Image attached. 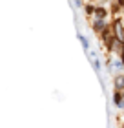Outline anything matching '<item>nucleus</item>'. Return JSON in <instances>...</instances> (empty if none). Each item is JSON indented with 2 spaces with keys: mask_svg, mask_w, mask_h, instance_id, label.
<instances>
[{
  "mask_svg": "<svg viewBox=\"0 0 124 128\" xmlns=\"http://www.w3.org/2000/svg\"><path fill=\"white\" fill-rule=\"evenodd\" d=\"M111 68H113V71H117V70H120V62H117V60H113V62H111Z\"/></svg>",
  "mask_w": 124,
  "mask_h": 128,
  "instance_id": "1",
  "label": "nucleus"
},
{
  "mask_svg": "<svg viewBox=\"0 0 124 128\" xmlns=\"http://www.w3.org/2000/svg\"><path fill=\"white\" fill-rule=\"evenodd\" d=\"M104 15H106L104 9H97V17H99V18H104Z\"/></svg>",
  "mask_w": 124,
  "mask_h": 128,
  "instance_id": "2",
  "label": "nucleus"
},
{
  "mask_svg": "<svg viewBox=\"0 0 124 128\" xmlns=\"http://www.w3.org/2000/svg\"><path fill=\"white\" fill-rule=\"evenodd\" d=\"M115 104H122V99H120L119 93H115Z\"/></svg>",
  "mask_w": 124,
  "mask_h": 128,
  "instance_id": "3",
  "label": "nucleus"
},
{
  "mask_svg": "<svg viewBox=\"0 0 124 128\" xmlns=\"http://www.w3.org/2000/svg\"><path fill=\"white\" fill-rule=\"evenodd\" d=\"M95 28H97V29H102V28H104V24H102L100 20H97V22H95Z\"/></svg>",
  "mask_w": 124,
  "mask_h": 128,
  "instance_id": "4",
  "label": "nucleus"
},
{
  "mask_svg": "<svg viewBox=\"0 0 124 128\" xmlns=\"http://www.w3.org/2000/svg\"><path fill=\"white\" fill-rule=\"evenodd\" d=\"M80 38V42H82V46H84V48H86V50H88V40H86V38H84V37H79Z\"/></svg>",
  "mask_w": 124,
  "mask_h": 128,
  "instance_id": "5",
  "label": "nucleus"
},
{
  "mask_svg": "<svg viewBox=\"0 0 124 128\" xmlns=\"http://www.w3.org/2000/svg\"><path fill=\"white\" fill-rule=\"evenodd\" d=\"M117 86H119V88L124 86V79H119V81H117Z\"/></svg>",
  "mask_w": 124,
  "mask_h": 128,
  "instance_id": "6",
  "label": "nucleus"
},
{
  "mask_svg": "<svg viewBox=\"0 0 124 128\" xmlns=\"http://www.w3.org/2000/svg\"><path fill=\"white\" fill-rule=\"evenodd\" d=\"M119 2H120V4H122V6H124V0H119Z\"/></svg>",
  "mask_w": 124,
  "mask_h": 128,
  "instance_id": "7",
  "label": "nucleus"
}]
</instances>
